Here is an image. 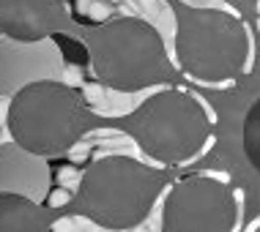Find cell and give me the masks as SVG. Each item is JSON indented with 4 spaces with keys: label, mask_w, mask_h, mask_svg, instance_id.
<instances>
[{
    "label": "cell",
    "mask_w": 260,
    "mask_h": 232,
    "mask_svg": "<svg viewBox=\"0 0 260 232\" xmlns=\"http://www.w3.org/2000/svg\"><path fill=\"white\" fill-rule=\"evenodd\" d=\"M80 9H82V11H88V17H90V19H96V22H107L112 6H110V3H104V0H80Z\"/></svg>",
    "instance_id": "obj_12"
},
{
    "label": "cell",
    "mask_w": 260,
    "mask_h": 232,
    "mask_svg": "<svg viewBox=\"0 0 260 232\" xmlns=\"http://www.w3.org/2000/svg\"><path fill=\"white\" fill-rule=\"evenodd\" d=\"M72 202V194L66 191V188H55V191H50V197H47V205L50 208H63Z\"/></svg>",
    "instance_id": "obj_13"
},
{
    "label": "cell",
    "mask_w": 260,
    "mask_h": 232,
    "mask_svg": "<svg viewBox=\"0 0 260 232\" xmlns=\"http://www.w3.org/2000/svg\"><path fill=\"white\" fill-rule=\"evenodd\" d=\"M50 191V167L44 156L19 147L14 139L0 142V194H22L44 202Z\"/></svg>",
    "instance_id": "obj_9"
},
{
    "label": "cell",
    "mask_w": 260,
    "mask_h": 232,
    "mask_svg": "<svg viewBox=\"0 0 260 232\" xmlns=\"http://www.w3.org/2000/svg\"><path fill=\"white\" fill-rule=\"evenodd\" d=\"M224 3L236 6V9H252V6L257 3V0H224Z\"/></svg>",
    "instance_id": "obj_16"
},
{
    "label": "cell",
    "mask_w": 260,
    "mask_h": 232,
    "mask_svg": "<svg viewBox=\"0 0 260 232\" xmlns=\"http://www.w3.org/2000/svg\"><path fill=\"white\" fill-rule=\"evenodd\" d=\"M52 221L41 202L22 194H0V232H50Z\"/></svg>",
    "instance_id": "obj_10"
},
{
    "label": "cell",
    "mask_w": 260,
    "mask_h": 232,
    "mask_svg": "<svg viewBox=\"0 0 260 232\" xmlns=\"http://www.w3.org/2000/svg\"><path fill=\"white\" fill-rule=\"evenodd\" d=\"M249 232H260V219H255V224H252V229Z\"/></svg>",
    "instance_id": "obj_17"
},
{
    "label": "cell",
    "mask_w": 260,
    "mask_h": 232,
    "mask_svg": "<svg viewBox=\"0 0 260 232\" xmlns=\"http://www.w3.org/2000/svg\"><path fill=\"white\" fill-rule=\"evenodd\" d=\"M167 175L129 156H102L80 175L74 208L104 229H132L148 219Z\"/></svg>",
    "instance_id": "obj_3"
},
{
    "label": "cell",
    "mask_w": 260,
    "mask_h": 232,
    "mask_svg": "<svg viewBox=\"0 0 260 232\" xmlns=\"http://www.w3.org/2000/svg\"><path fill=\"white\" fill-rule=\"evenodd\" d=\"M58 178H60V183H66V180H74V178H77V170H74V167H63V170L58 172Z\"/></svg>",
    "instance_id": "obj_15"
},
{
    "label": "cell",
    "mask_w": 260,
    "mask_h": 232,
    "mask_svg": "<svg viewBox=\"0 0 260 232\" xmlns=\"http://www.w3.org/2000/svg\"><path fill=\"white\" fill-rule=\"evenodd\" d=\"M175 55L189 80L228 88L247 71L252 38L238 17L216 9L175 11Z\"/></svg>",
    "instance_id": "obj_5"
},
{
    "label": "cell",
    "mask_w": 260,
    "mask_h": 232,
    "mask_svg": "<svg viewBox=\"0 0 260 232\" xmlns=\"http://www.w3.org/2000/svg\"><path fill=\"white\" fill-rule=\"evenodd\" d=\"M63 71L66 66L52 38L14 41L0 36V96H14L41 80H60Z\"/></svg>",
    "instance_id": "obj_7"
},
{
    "label": "cell",
    "mask_w": 260,
    "mask_h": 232,
    "mask_svg": "<svg viewBox=\"0 0 260 232\" xmlns=\"http://www.w3.org/2000/svg\"><path fill=\"white\" fill-rule=\"evenodd\" d=\"M88 107L80 90L63 80H41L11 96L6 126L19 147L36 156H60L82 139L88 129Z\"/></svg>",
    "instance_id": "obj_4"
},
{
    "label": "cell",
    "mask_w": 260,
    "mask_h": 232,
    "mask_svg": "<svg viewBox=\"0 0 260 232\" xmlns=\"http://www.w3.org/2000/svg\"><path fill=\"white\" fill-rule=\"evenodd\" d=\"M241 150L249 167L260 175V96L247 107L241 123Z\"/></svg>",
    "instance_id": "obj_11"
},
{
    "label": "cell",
    "mask_w": 260,
    "mask_h": 232,
    "mask_svg": "<svg viewBox=\"0 0 260 232\" xmlns=\"http://www.w3.org/2000/svg\"><path fill=\"white\" fill-rule=\"evenodd\" d=\"M52 232H74L72 219H58V221L52 224Z\"/></svg>",
    "instance_id": "obj_14"
},
{
    "label": "cell",
    "mask_w": 260,
    "mask_h": 232,
    "mask_svg": "<svg viewBox=\"0 0 260 232\" xmlns=\"http://www.w3.org/2000/svg\"><path fill=\"white\" fill-rule=\"evenodd\" d=\"M90 71L118 93L165 85L175 76L159 30L140 17H115L85 33Z\"/></svg>",
    "instance_id": "obj_1"
},
{
    "label": "cell",
    "mask_w": 260,
    "mask_h": 232,
    "mask_svg": "<svg viewBox=\"0 0 260 232\" xmlns=\"http://www.w3.org/2000/svg\"><path fill=\"white\" fill-rule=\"evenodd\" d=\"M72 25L66 0H0V33L14 41H44Z\"/></svg>",
    "instance_id": "obj_8"
},
{
    "label": "cell",
    "mask_w": 260,
    "mask_h": 232,
    "mask_svg": "<svg viewBox=\"0 0 260 232\" xmlns=\"http://www.w3.org/2000/svg\"><path fill=\"white\" fill-rule=\"evenodd\" d=\"M216 115L203 98L181 88L159 90L123 121V131L165 167H181L211 145Z\"/></svg>",
    "instance_id": "obj_2"
},
{
    "label": "cell",
    "mask_w": 260,
    "mask_h": 232,
    "mask_svg": "<svg viewBox=\"0 0 260 232\" xmlns=\"http://www.w3.org/2000/svg\"><path fill=\"white\" fill-rule=\"evenodd\" d=\"M241 191L224 175H186L175 180L161 208V232H236Z\"/></svg>",
    "instance_id": "obj_6"
}]
</instances>
